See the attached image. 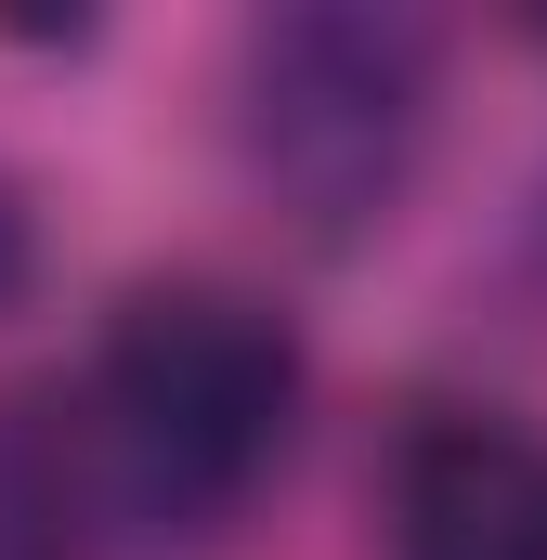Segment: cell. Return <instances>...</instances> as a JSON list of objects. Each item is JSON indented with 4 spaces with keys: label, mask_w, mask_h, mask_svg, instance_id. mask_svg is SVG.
Returning a JSON list of instances; mask_svg holds the SVG:
<instances>
[{
    "label": "cell",
    "mask_w": 547,
    "mask_h": 560,
    "mask_svg": "<svg viewBox=\"0 0 547 560\" xmlns=\"http://www.w3.org/2000/svg\"><path fill=\"white\" fill-rule=\"evenodd\" d=\"M300 430V326L235 275L131 287L92 378L26 430V535L79 560L92 535H209L248 509Z\"/></svg>",
    "instance_id": "6da1fadb"
},
{
    "label": "cell",
    "mask_w": 547,
    "mask_h": 560,
    "mask_svg": "<svg viewBox=\"0 0 547 560\" xmlns=\"http://www.w3.org/2000/svg\"><path fill=\"white\" fill-rule=\"evenodd\" d=\"M430 26L417 13H352V0H313V13H261L248 52H235V143H248V183L313 235V248H352L405 209L417 156H430Z\"/></svg>",
    "instance_id": "7a4b0ae2"
},
{
    "label": "cell",
    "mask_w": 547,
    "mask_h": 560,
    "mask_svg": "<svg viewBox=\"0 0 547 560\" xmlns=\"http://www.w3.org/2000/svg\"><path fill=\"white\" fill-rule=\"evenodd\" d=\"M392 560H547V430L443 405L392 456Z\"/></svg>",
    "instance_id": "3957f363"
}]
</instances>
